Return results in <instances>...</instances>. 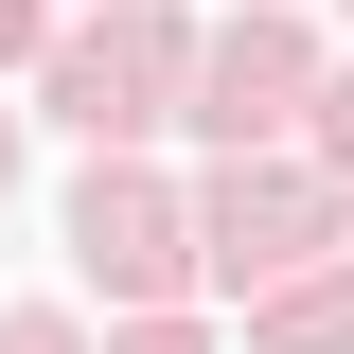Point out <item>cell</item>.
Here are the masks:
<instances>
[{"instance_id":"cell-1","label":"cell","mask_w":354,"mask_h":354,"mask_svg":"<svg viewBox=\"0 0 354 354\" xmlns=\"http://www.w3.org/2000/svg\"><path fill=\"white\" fill-rule=\"evenodd\" d=\"M301 248H337V177L266 160V177H230V195H213V266H230V283H283Z\"/></svg>"},{"instance_id":"cell-2","label":"cell","mask_w":354,"mask_h":354,"mask_svg":"<svg viewBox=\"0 0 354 354\" xmlns=\"http://www.w3.org/2000/svg\"><path fill=\"white\" fill-rule=\"evenodd\" d=\"M160 88H177V36H142V18H106V36L53 53V106H71L88 142H106V124H160Z\"/></svg>"},{"instance_id":"cell-3","label":"cell","mask_w":354,"mask_h":354,"mask_svg":"<svg viewBox=\"0 0 354 354\" xmlns=\"http://www.w3.org/2000/svg\"><path fill=\"white\" fill-rule=\"evenodd\" d=\"M71 248H88V283L142 301V283H177V195H160V177H88V195H71Z\"/></svg>"},{"instance_id":"cell-4","label":"cell","mask_w":354,"mask_h":354,"mask_svg":"<svg viewBox=\"0 0 354 354\" xmlns=\"http://www.w3.org/2000/svg\"><path fill=\"white\" fill-rule=\"evenodd\" d=\"M283 106H301V36H283V18L213 36V71H195V124H213V142H248V124H283Z\"/></svg>"},{"instance_id":"cell-5","label":"cell","mask_w":354,"mask_h":354,"mask_svg":"<svg viewBox=\"0 0 354 354\" xmlns=\"http://www.w3.org/2000/svg\"><path fill=\"white\" fill-rule=\"evenodd\" d=\"M266 354H354V283H283L266 301Z\"/></svg>"},{"instance_id":"cell-6","label":"cell","mask_w":354,"mask_h":354,"mask_svg":"<svg viewBox=\"0 0 354 354\" xmlns=\"http://www.w3.org/2000/svg\"><path fill=\"white\" fill-rule=\"evenodd\" d=\"M0 354H71V319H18V337H0Z\"/></svg>"},{"instance_id":"cell-7","label":"cell","mask_w":354,"mask_h":354,"mask_svg":"<svg viewBox=\"0 0 354 354\" xmlns=\"http://www.w3.org/2000/svg\"><path fill=\"white\" fill-rule=\"evenodd\" d=\"M319 142H337V160H354V71H337V124H319Z\"/></svg>"},{"instance_id":"cell-8","label":"cell","mask_w":354,"mask_h":354,"mask_svg":"<svg viewBox=\"0 0 354 354\" xmlns=\"http://www.w3.org/2000/svg\"><path fill=\"white\" fill-rule=\"evenodd\" d=\"M18 36H36V0H0V53H18Z\"/></svg>"},{"instance_id":"cell-9","label":"cell","mask_w":354,"mask_h":354,"mask_svg":"<svg viewBox=\"0 0 354 354\" xmlns=\"http://www.w3.org/2000/svg\"><path fill=\"white\" fill-rule=\"evenodd\" d=\"M124 354H195V337H177V319H160V337H124Z\"/></svg>"},{"instance_id":"cell-10","label":"cell","mask_w":354,"mask_h":354,"mask_svg":"<svg viewBox=\"0 0 354 354\" xmlns=\"http://www.w3.org/2000/svg\"><path fill=\"white\" fill-rule=\"evenodd\" d=\"M0 177H18V124H0Z\"/></svg>"}]
</instances>
